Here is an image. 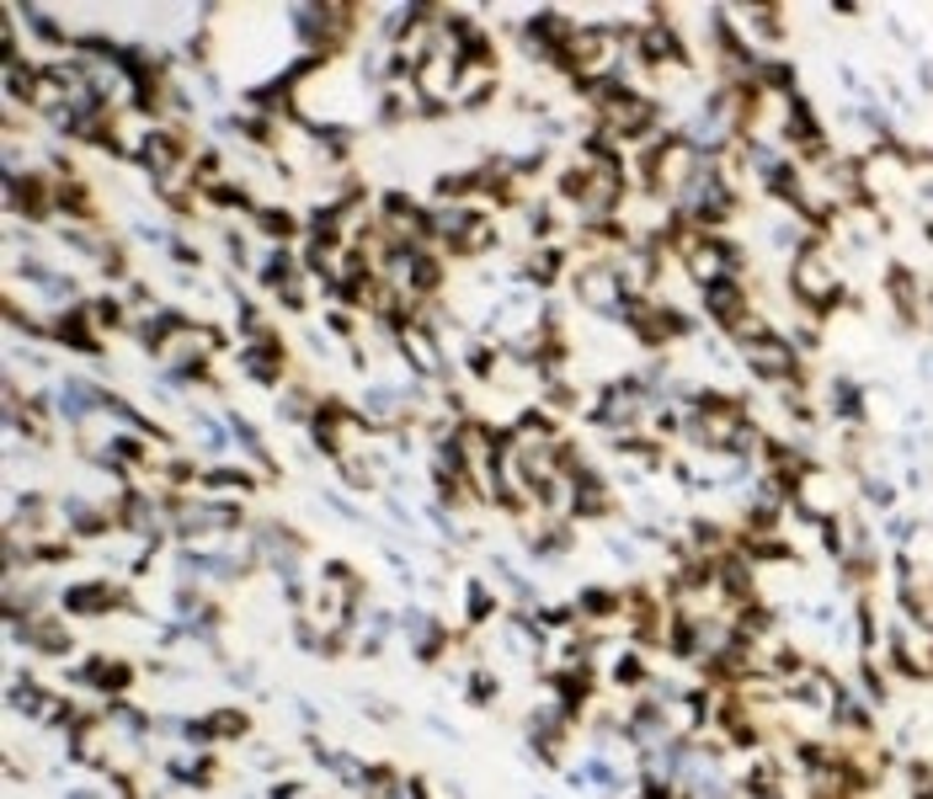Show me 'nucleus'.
I'll return each mask as SVG.
<instances>
[{
	"label": "nucleus",
	"instance_id": "10",
	"mask_svg": "<svg viewBox=\"0 0 933 799\" xmlns=\"http://www.w3.org/2000/svg\"><path fill=\"white\" fill-rule=\"evenodd\" d=\"M929 320H933V293H929Z\"/></svg>",
	"mask_w": 933,
	"mask_h": 799
},
{
	"label": "nucleus",
	"instance_id": "6",
	"mask_svg": "<svg viewBox=\"0 0 933 799\" xmlns=\"http://www.w3.org/2000/svg\"><path fill=\"white\" fill-rule=\"evenodd\" d=\"M401 341H406V352H411L416 368H427V373H438V368H444V362H438V347H433L422 331H401Z\"/></svg>",
	"mask_w": 933,
	"mask_h": 799
},
{
	"label": "nucleus",
	"instance_id": "5",
	"mask_svg": "<svg viewBox=\"0 0 933 799\" xmlns=\"http://www.w3.org/2000/svg\"><path fill=\"white\" fill-rule=\"evenodd\" d=\"M598 421H609V427H624V421H641V395L624 384V390H613L603 399V410H598Z\"/></svg>",
	"mask_w": 933,
	"mask_h": 799
},
{
	"label": "nucleus",
	"instance_id": "2",
	"mask_svg": "<svg viewBox=\"0 0 933 799\" xmlns=\"http://www.w3.org/2000/svg\"><path fill=\"white\" fill-rule=\"evenodd\" d=\"M747 362L763 373V379H795V347L790 341H779V336H758V341H747Z\"/></svg>",
	"mask_w": 933,
	"mask_h": 799
},
{
	"label": "nucleus",
	"instance_id": "1",
	"mask_svg": "<svg viewBox=\"0 0 933 799\" xmlns=\"http://www.w3.org/2000/svg\"><path fill=\"white\" fill-rule=\"evenodd\" d=\"M561 54H566V65L576 76H603L613 65V33H598V27H581V33H571L561 43Z\"/></svg>",
	"mask_w": 933,
	"mask_h": 799
},
{
	"label": "nucleus",
	"instance_id": "3",
	"mask_svg": "<svg viewBox=\"0 0 933 799\" xmlns=\"http://www.w3.org/2000/svg\"><path fill=\"white\" fill-rule=\"evenodd\" d=\"M795 282H800V299H811V304H832V299H838V278H832V267H827L816 251H806V256H800Z\"/></svg>",
	"mask_w": 933,
	"mask_h": 799
},
{
	"label": "nucleus",
	"instance_id": "7",
	"mask_svg": "<svg viewBox=\"0 0 933 799\" xmlns=\"http://www.w3.org/2000/svg\"><path fill=\"white\" fill-rule=\"evenodd\" d=\"M603 507H609V490H603V485H598V479H576V512H581V518H587V512H592V518H598V512H603Z\"/></svg>",
	"mask_w": 933,
	"mask_h": 799
},
{
	"label": "nucleus",
	"instance_id": "4",
	"mask_svg": "<svg viewBox=\"0 0 933 799\" xmlns=\"http://www.w3.org/2000/svg\"><path fill=\"white\" fill-rule=\"evenodd\" d=\"M710 315L726 320V325H736V320L747 315V293H741V288H736L730 278L710 282Z\"/></svg>",
	"mask_w": 933,
	"mask_h": 799
},
{
	"label": "nucleus",
	"instance_id": "8",
	"mask_svg": "<svg viewBox=\"0 0 933 799\" xmlns=\"http://www.w3.org/2000/svg\"><path fill=\"white\" fill-rule=\"evenodd\" d=\"M123 592L118 587H85V592H70V607H81V613H102V607H113Z\"/></svg>",
	"mask_w": 933,
	"mask_h": 799
},
{
	"label": "nucleus",
	"instance_id": "9",
	"mask_svg": "<svg viewBox=\"0 0 933 799\" xmlns=\"http://www.w3.org/2000/svg\"><path fill=\"white\" fill-rule=\"evenodd\" d=\"M619 682H624V687H630V682H646V661H641V656H624V661H619Z\"/></svg>",
	"mask_w": 933,
	"mask_h": 799
}]
</instances>
